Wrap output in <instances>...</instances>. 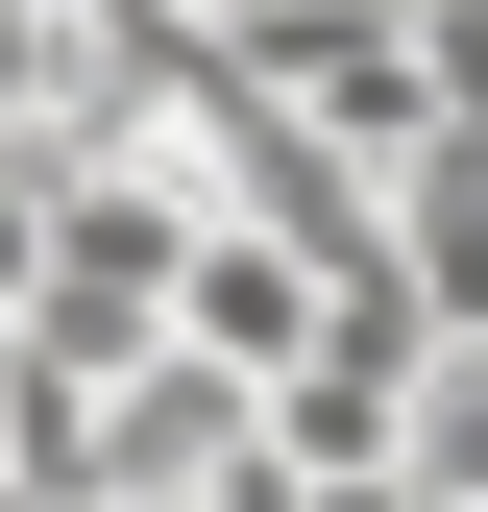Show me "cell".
<instances>
[{
  "label": "cell",
  "instance_id": "1",
  "mask_svg": "<svg viewBox=\"0 0 488 512\" xmlns=\"http://www.w3.org/2000/svg\"><path fill=\"white\" fill-rule=\"evenodd\" d=\"M391 488H415V512H488V342H415V391H391Z\"/></svg>",
  "mask_w": 488,
  "mask_h": 512
}]
</instances>
